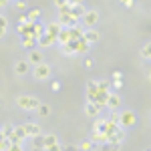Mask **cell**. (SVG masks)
<instances>
[{
	"label": "cell",
	"mask_w": 151,
	"mask_h": 151,
	"mask_svg": "<svg viewBox=\"0 0 151 151\" xmlns=\"http://www.w3.org/2000/svg\"><path fill=\"white\" fill-rule=\"evenodd\" d=\"M16 105L20 109H26V111H32V109H38L40 101L36 97H28V95H22V97H16Z\"/></svg>",
	"instance_id": "cell-1"
},
{
	"label": "cell",
	"mask_w": 151,
	"mask_h": 151,
	"mask_svg": "<svg viewBox=\"0 0 151 151\" xmlns=\"http://www.w3.org/2000/svg\"><path fill=\"white\" fill-rule=\"evenodd\" d=\"M135 121H137V117H135L133 111H123L119 115V125L121 127H131V125H135Z\"/></svg>",
	"instance_id": "cell-2"
},
{
	"label": "cell",
	"mask_w": 151,
	"mask_h": 151,
	"mask_svg": "<svg viewBox=\"0 0 151 151\" xmlns=\"http://www.w3.org/2000/svg\"><path fill=\"white\" fill-rule=\"evenodd\" d=\"M58 22L63 24V28H73V26H77V18H73L70 16V12H65V10H60V14H58Z\"/></svg>",
	"instance_id": "cell-3"
},
{
	"label": "cell",
	"mask_w": 151,
	"mask_h": 151,
	"mask_svg": "<svg viewBox=\"0 0 151 151\" xmlns=\"http://www.w3.org/2000/svg\"><path fill=\"white\" fill-rule=\"evenodd\" d=\"M35 77L36 79H48L50 77V67H48L47 63H40V65H36L35 67Z\"/></svg>",
	"instance_id": "cell-4"
},
{
	"label": "cell",
	"mask_w": 151,
	"mask_h": 151,
	"mask_svg": "<svg viewBox=\"0 0 151 151\" xmlns=\"http://www.w3.org/2000/svg\"><path fill=\"white\" fill-rule=\"evenodd\" d=\"M97 20H99V12L97 10H87L83 14V22L87 24V26H93Z\"/></svg>",
	"instance_id": "cell-5"
},
{
	"label": "cell",
	"mask_w": 151,
	"mask_h": 151,
	"mask_svg": "<svg viewBox=\"0 0 151 151\" xmlns=\"http://www.w3.org/2000/svg\"><path fill=\"white\" fill-rule=\"evenodd\" d=\"M26 137H28V135H26L24 127H22V125H18V127H14V133H12L10 141H12V143H20V141L26 139Z\"/></svg>",
	"instance_id": "cell-6"
},
{
	"label": "cell",
	"mask_w": 151,
	"mask_h": 151,
	"mask_svg": "<svg viewBox=\"0 0 151 151\" xmlns=\"http://www.w3.org/2000/svg\"><path fill=\"white\" fill-rule=\"evenodd\" d=\"M36 42H38L40 47H50V45H55V42H57V36H52V35H48V32H45L40 38H36Z\"/></svg>",
	"instance_id": "cell-7"
},
{
	"label": "cell",
	"mask_w": 151,
	"mask_h": 151,
	"mask_svg": "<svg viewBox=\"0 0 151 151\" xmlns=\"http://www.w3.org/2000/svg\"><path fill=\"white\" fill-rule=\"evenodd\" d=\"M24 131H26V135L28 137H36V135H40V127L36 125V123H26V125H22Z\"/></svg>",
	"instance_id": "cell-8"
},
{
	"label": "cell",
	"mask_w": 151,
	"mask_h": 151,
	"mask_svg": "<svg viewBox=\"0 0 151 151\" xmlns=\"http://www.w3.org/2000/svg\"><path fill=\"white\" fill-rule=\"evenodd\" d=\"M57 40H58V42H63V45H67V42H70V40H73V36H70V28H63V30L58 32Z\"/></svg>",
	"instance_id": "cell-9"
},
{
	"label": "cell",
	"mask_w": 151,
	"mask_h": 151,
	"mask_svg": "<svg viewBox=\"0 0 151 151\" xmlns=\"http://www.w3.org/2000/svg\"><path fill=\"white\" fill-rule=\"evenodd\" d=\"M99 111H101V107H99L97 103H87V107H85V113H87L89 117H97Z\"/></svg>",
	"instance_id": "cell-10"
},
{
	"label": "cell",
	"mask_w": 151,
	"mask_h": 151,
	"mask_svg": "<svg viewBox=\"0 0 151 151\" xmlns=\"http://www.w3.org/2000/svg\"><path fill=\"white\" fill-rule=\"evenodd\" d=\"M105 105H107V107L113 111V109H117V107L121 105V99H119L117 95H111V93H109V97H107V103H105Z\"/></svg>",
	"instance_id": "cell-11"
},
{
	"label": "cell",
	"mask_w": 151,
	"mask_h": 151,
	"mask_svg": "<svg viewBox=\"0 0 151 151\" xmlns=\"http://www.w3.org/2000/svg\"><path fill=\"white\" fill-rule=\"evenodd\" d=\"M85 12H87V10L83 8V4H75V6H70V16H73V18H77V20L81 18Z\"/></svg>",
	"instance_id": "cell-12"
},
{
	"label": "cell",
	"mask_w": 151,
	"mask_h": 151,
	"mask_svg": "<svg viewBox=\"0 0 151 151\" xmlns=\"http://www.w3.org/2000/svg\"><path fill=\"white\" fill-rule=\"evenodd\" d=\"M83 40H87L89 45H93L99 40V32H95V30H87V32H83Z\"/></svg>",
	"instance_id": "cell-13"
},
{
	"label": "cell",
	"mask_w": 151,
	"mask_h": 151,
	"mask_svg": "<svg viewBox=\"0 0 151 151\" xmlns=\"http://www.w3.org/2000/svg\"><path fill=\"white\" fill-rule=\"evenodd\" d=\"M60 30H63V24H60V22H50L47 26V32H48V35H52V36H58Z\"/></svg>",
	"instance_id": "cell-14"
},
{
	"label": "cell",
	"mask_w": 151,
	"mask_h": 151,
	"mask_svg": "<svg viewBox=\"0 0 151 151\" xmlns=\"http://www.w3.org/2000/svg\"><path fill=\"white\" fill-rule=\"evenodd\" d=\"M73 42H75V52H87V50H89V42H87V40H73Z\"/></svg>",
	"instance_id": "cell-15"
},
{
	"label": "cell",
	"mask_w": 151,
	"mask_h": 151,
	"mask_svg": "<svg viewBox=\"0 0 151 151\" xmlns=\"http://www.w3.org/2000/svg\"><path fill=\"white\" fill-rule=\"evenodd\" d=\"M28 63H32V65H40V63H42V55H40V52H36V50H32V52H30V55H28Z\"/></svg>",
	"instance_id": "cell-16"
},
{
	"label": "cell",
	"mask_w": 151,
	"mask_h": 151,
	"mask_svg": "<svg viewBox=\"0 0 151 151\" xmlns=\"http://www.w3.org/2000/svg\"><path fill=\"white\" fill-rule=\"evenodd\" d=\"M14 70H16L18 75L28 73V63H26V60H18V63H16V67H14Z\"/></svg>",
	"instance_id": "cell-17"
},
{
	"label": "cell",
	"mask_w": 151,
	"mask_h": 151,
	"mask_svg": "<svg viewBox=\"0 0 151 151\" xmlns=\"http://www.w3.org/2000/svg\"><path fill=\"white\" fill-rule=\"evenodd\" d=\"M42 143H45V149L50 147V145H55V143H58L57 135H42Z\"/></svg>",
	"instance_id": "cell-18"
},
{
	"label": "cell",
	"mask_w": 151,
	"mask_h": 151,
	"mask_svg": "<svg viewBox=\"0 0 151 151\" xmlns=\"http://www.w3.org/2000/svg\"><path fill=\"white\" fill-rule=\"evenodd\" d=\"M36 45V38L35 36H22V47L24 48H32Z\"/></svg>",
	"instance_id": "cell-19"
},
{
	"label": "cell",
	"mask_w": 151,
	"mask_h": 151,
	"mask_svg": "<svg viewBox=\"0 0 151 151\" xmlns=\"http://www.w3.org/2000/svg\"><path fill=\"white\" fill-rule=\"evenodd\" d=\"M107 121H97V125H95V133H107Z\"/></svg>",
	"instance_id": "cell-20"
},
{
	"label": "cell",
	"mask_w": 151,
	"mask_h": 151,
	"mask_svg": "<svg viewBox=\"0 0 151 151\" xmlns=\"http://www.w3.org/2000/svg\"><path fill=\"white\" fill-rule=\"evenodd\" d=\"M36 111H38V115H40V117H47L48 113H50V107H48V105H45V103H40Z\"/></svg>",
	"instance_id": "cell-21"
},
{
	"label": "cell",
	"mask_w": 151,
	"mask_h": 151,
	"mask_svg": "<svg viewBox=\"0 0 151 151\" xmlns=\"http://www.w3.org/2000/svg\"><path fill=\"white\" fill-rule=\"evenodd\" d=\"M103 151H119V143H103Z\"/></svg>",
	"instance_id": "cell-22"
},
{
	"label": "cell",
	"mask_w": 151,
	"mask_h": 151,
	"mask_svg": "<svg viewBox=\"0 0 151 151\" xmlns=\"http://www.w3.org/2000/svg\"><path fill=\"white\" fill-rule=\"evenodd\" d=\"M32 143H35L36 149H45V143H42V135H36V137H32Z\"/></svg>",
	"instance_id": "cell-23"
},
{
	"label": "cell",
	"mask_w": 151,
	"mask_h": 151,
	"mask_svg": "<svg viewBox=\"0 0 151 151\" xmlns=\"http://www.w3.org/2000/svg\"><path fill=\"white\" fill-rule=\"evenodd\" d=\"M38 16H40V10H30L26 18H28V22H36V20H38Z\"/></svg>",
	"instance_id": "cell-24"
},
{
	"label": "cell",
	"mask_w": 151,
	"mask_h": 151,
	"mask_svg": "<svg viewBox=\"0 0 151 151\" xmlns=\"http://www.w3.org/2000/svg\"><path fill=\"white\" fill-rule=\"evenodd\" d=\"M91 139H93L95 143H97V141H99V143H107V135H105V133H95Z\"/></svg>",
	"instance_id": "cell-25"
},
{
	"label": "cell",
	"mask_w": 151,
	"mask_h": 151,
	"mask_svg": "<svg viewBox=\"0 0 151 151\" xmlns=\"http://www.w3.org/2000/svg\"><path fill=\"white\" fill-rule=\"evenodd\" d=\"M97 87H99V91H103V93H109V81H99L97 83Z\"/></svg>",
	"instance_id": "cell-26"
},
{
	"label": "cell",
	"mask_w": 151,
	"mask_h": 151,
	"mask_svg": "<svg viewBox=\"0 0 151 151\" xmlns=\"http://www.w3.org/2000/svg\"><path fill=\"white\" fill-rule=\"evenodd\" d=\"M12 133H14V127H12V125H6V127L2 129V137H8V139H10Z\"/></svg>",
	"instance_id": "cell-27"
},
{
	"label": "cell",
	"mask_w": 151,
	"mask_h": 151,
	"mask_svg": "<svg viewBox=\"0 0 151 151\" xmlns=\"http://www.w3.org/2000/svg\"><path fill=\"white\" fill-rule=\"evenodd\" d=\"M141 55H143L145 58H151V42H149V45H145V47L141 48Z\"/></svg>",
	"instance_id": "cell-28"
},
{
	"label": "cell",
	"mask_w": 151,
	"mask_h": 151,
	"mask_svg": "<svg viewBox=\"0 0 151 151\" xmlns=\"http://www.w3.org/2000/svg\"><path fill=\"white\" fill-rule=\"evenodd\" d=\"M107 123H109V125H119V115H115V113H113V115L107 119Z\"/></svg>",
	"instance_id": "cell-29"
},
{
	"label": "cell",
	"mask_w": 151,
	"mask_h": 151,
	"mask_svg": "<svg viewBox=\"0 0 151 151\" xmlns=\"http://www.w3.org/2000/svg\"><path fill=\"white\" fill-rule=\"evenodd\" d=\"M55 4H57V6H58V10H60V8H65V6L69 4V0H55Z\"/></svg>",
	"instance_id": "cell-30"
},
{
	"label": "cell",
	"mask_w": 151,
	"mask_h": 151,
	"mask_svg": "<svg viewBox=\"0 0 151 151\" xmlns=\"http://www.w3.org/2000/svg\"><path fill=\"white\" fill-rule=\"evenodd\" d=\"M45 151H63V147H60L58 143H55V145H50V147H47Z\"/></svg>",
	"instance_id": "cell-31"
},
{
	"label": "cell",
	"mask_w": 151,
	"mask_h": 151,
	"mask_svg": "<svg viewBox=\"0 0 151 151\" xmlns=\"http://www.w3.org/2000/svg\"><path fill=\"white\" fill-rule=\"evenodd\" d=\"M91 147H93V145H91V141H87V143H83L79 149H81V151H91Z\"/></svg>",
	"instance_id": "cell-32"
},
{
	"label": "cell",
	"mask_w": 151,
	"mask_h": 151,
	"mask_svg": "<svg viewBox=\"0 0 151 151\" xmlns=\"http://www.w3.org/2000/svg\"><path fill=\"white\" fill-rule=\"evenodd\" d=\"M8 151H22V145H20V143H12Z\"/></svg>",
	"instance_id": "cell-33"
},
{
	"label": "cell",
	"mask_w": 151,
	"mask_h": 151,
	"mask_svg": "<svg viewBox=\"0 0 151 151\" xmlns=\"http://www.w3.org/2000/svg\"><path fill=\"white\" fill-rule=\"evenodd\" d=\"M16 8H18V10H24V8H26V2H24V0H16Z\"/></svg>",
	"instance_id": "cell-34"
},
{
	"label": "cell",
	"mask_w": 151,
	"mask_h": 151,
	"mask_svg": "<svg viewBox=\"0 0 151 151\" xmlns=\"http://www.w3.org/2000/svg\"><path fill=\"white\" fill-rule=\"evenodd\" d=\"M63 151H81V149H79L77 145H67V147H65Z\"/></svg>",
	"instance_id": "cell-35"
},
{
	"label": "cell",
	"mask_w": 151,
	"mask_h": 151,
	"mask_svg": "<svg viewBox=\"0 0 151 151\" xmlns=\"http://www.w3.org/2000/svg\"><path fill=\"white\" fill-rule=\"evenodd\" d=\"M121 2H123V4H125V6H129V8H131V6H133V4H135V0H121Z\"/></svg>",
	"instance_id": "cell-36"
},
{
	"label": "cell",
	"mask_w": 151,
	"mask_h": 151,
	"mask_svg": "<svg viewBox=\"0 0 151 151\" xmlns=\"http://www.w3.org/2000/svg\"><path fill=\"white\" fill-rule=\"evenodd\" d=\"M123 87V81L121 79H115V89H121Z\"/></svg>",
	"instance_id": "cell-37"
},
{
	"label": "cell",
	"mask_w": 151,
	"mask_h": 151,
	"mask_svg": "<svg viewBox=\"0 0 151 151\" xmlns=\"http://www.w3.org/2000/svg\"><path fill=\"white\" fill-rule=\"evenodd\" d=\"M0 26H4V28L8 26V22H6V18H4V16H0Z\"/></svg>",
	"instance_id": "cell-38"
},
{
	"label": "cell",
	"mask_w": 151,
	"mask_h": 151,
	"mask_svg": "<svg viewBox=\"0 0 151 151\" xmlns=\"http://www.w3.org/2000/svg\"><path fill=\"white\" fill-rule=\"evenodd\" d=\"M70 6H75V4H83V0H69Z\"/></svg>",
	"instance_id": "cell-39"
},
{
	"label": "cell",
	"mask_w": 151,
	"mask_h": 151,
	"mask_svg": "<svg viewBox=\"0 0 151 151\" xmlns=\"http://www.w3.org/2000/svg\"><path fill=\"white\" fill-rule=\"evenodd\" d=\"M18 22H20V24H26V22H28V18H26V16H20V18H18Z\"/></svg>",
	"instance_id": "cell-40"
},
{
	"label": "cell",
	"mask_w": 151,
	"mask_h": 151,
	"mask_svg": "<svg viewBox=\"0 0 151 151\" xmlns=\"http://www.w3.org/2000/svg\"><path fill=\"white\" fill-rule=\"evenodd\" d=\"M58 89H60V85H58V81H55L52 83V91H58Z\"/></svg>",
	"instance_id": "cell-41"
},
{
	"label": "cell",
	"mask_w": 151,
	"mask_h": 151,
	"mask_svg": "<svg viewBox=\"0 0 151 151\" xmlns=\"http://www.w3.org/2000/svg\"><path fill=\"white\" fill-rule=\"evenodd\" d=\"M4 35H6V28H4V26H0V38H2Z\"/></svg>",
	"instance_id": "cell-42"
},
{
	"label": "cell",
	"mask_w": 151,
	"mask_h": 151,
	"mask_svg": "<svg viewBox=\"0 0 151 151\" xmlns=\"http://www.w3.org/2000/svg\"><path fill=\"white\" fill-rule=\"evenodd\" d=\"M0 6H8V0H0Z\"/></svg>",
	"instance_id": "cell-43"
},
{
	"label": "cell",
	"mask_w": 151,
	"mask_h": 151,
	"mask_svg": "<svg viewBox=\"0 0 151 151\" xmlns=\"http://www.w3.org/2000/svg\"><path fill=\"white\" fill-rule=\"evenodd\" d=\"M147 151H151V149H147Z\"/></svg>",
	"instance_id": "cell-44"
}]
</instances>
